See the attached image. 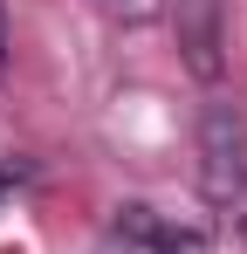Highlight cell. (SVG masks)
<instances>
[{"label":"cell","mask_w":247,"mask_h":254,"mask_svg":"<svg viewBox=\"0 0 247 254\" xmlns=\"http://www.w3.org/2000/svg\"><path fill=\"white\" fill-rule=\"evenodd\" d=\"M172 28H179V55L199 83H220L227 69V28H220V0H165Z\"/></svg>","instance_id":"obj_2"},{"label":"cell","mask_w":247,"mask_h":254,"mask_svg":"<svg viewBox=\"0 0 247 254\" xmlns=\"http://www.w3.org/2000/svg\"><path fill=\"white\" fill-rule=\"evenodd\" d=\"M117 234L124 241H144V248H158V254H199V234H192V227H172V220L151 213V206H124Z\"/></svg>","instance_id":"obj_3"},{"label":"cell","mask_w":247,"mask_h":254,"mask_svg":"<svg viewBox=\"0 0 247 254\" xmlns=\"http://www.w3.org/2000/svg\"><path fill=\"white\" fill-rule=\"evenodd\" d=\"M7 62H14V35H7V7H0V83H7Z\"/></svg>","instance_id":"obj_5"},{"label":"cell","mask_w":247,"mask_h":254,"mask_svg":"<svg viewBox=\"0 0 247 254\" xmlns=\"http://www.w3.org/2000/svg\"><path fill=\"white\" fill-rule=\"evenodd\" d=\"M199 192L213 220L247 241V117L234 103L199 110Z\"/></svg>","instance_id":"obj_1"},{"label":"cell","mask_w":247,"mask_h":254,"mask_svg":"<svg viewBox=\"0 0 247 254\" xmlns=\"http://www.w3.org/2000/svg\"><path fill=\"white\" fill-rule=\"evenodd\" d=\"M0 199H7V172H0Z\"/></svg>","instance_id":"obj_6"},{"label":"cell","mask_w":247,"mask_h":254,"mask_svg":"<svg viewBox=\"0 0 247 254\" xmlns=\"http://www.w3.org/2000/svg\"><path fill=\"white\" fill-rule=\"evenodd\" d=\"M103 7H110L117 21H158L165 14V0H103Z\"/></svg>","instance_id":"obj_4"}]
</instances>
